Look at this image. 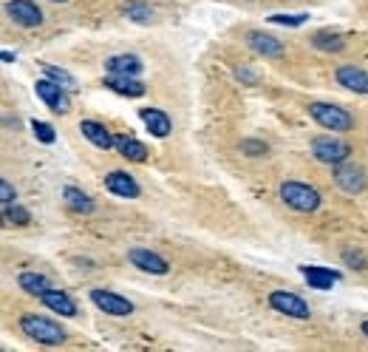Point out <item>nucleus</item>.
<instances>
[{
	"label": "nucleus",
	"mask_w": 368,
	"mask_h": 352,
	"mask_svg": "<svg viewBox=\"0 0 368 352\" xmlns=\"http://www.w3.org/2000/svg\"><path fill=\"white\" fill-rule=\"evenodd\" d=\"M20 330H23L31 341L45 344V347H57V344L65 341V330H63L60 324H54L51 319H45V316H34V313L23 316V319H20Z\"/></svg>",
	"instance_id": "nucleus-1"
},
{
	"label": "nucleus",
	"mask_w": 368,
	"mask_h": 352,
	"mask_svg": "<svg viewBox=\"0 0 368 352\" xmlns=\"http://www.w3.org/2000/svg\"><path fill=\"white\" fill-rule=\"evenodd\" d=\"M278 193H281V202L289 205V208L298 210V213H312V210L320 208V193H318V188H312V185H306V182H283Z\"/></svg>",
	"instance_id": "nucleus-2"
},
{
	"label": "nucleus",
	"mask_w": 368,
	"mask_h": 352,
	"mask_svg": "<svg viewBox=\"0 0 368 352\" xmlns=\"http://www.w3.org/2000/svg\"><path fill=\"white\" fill-rule=\"evenodd\" d=\"M309 114H312V119H315L320 128H329V131H335V134H346V131L355 128V117H352L346 108L332 105V102H312V105H309Z\"/></svg>",
	"instance_id": "nucleus-3"
},
{
	"label": "nucleus",
	"mask_w": 368,
	"mask_h": 352,
	"mask_svg": "<svg viewBox=\"0 0 368 352\" xmlns=\"http://www.w3.org/2000/svg\"><path fill=\"white\" fill-rule=\"evenodd\" d=\"M309 148H312L315 159H320V162H326L332 168L352 156V145L343 142V139H335V137H315Z\"/></svg>",
	"instance_id": "nucleus-4"
},
{
	"label": "nucleus",
	"mask_w": 368,
	"mask_h": 352,
	"mask_svg": "<svg viewBox=\"0 0 368 352\" xmlns=\"http://www.w3.org/2000/svg\"><path fill=\"white\" fill-rule=\"evenodd\" d=\"M269 307H272L275 313L286 316V319H298V321L312 319L309 304H306L301 296L289 293V290H275V293H269Z\"/></svg>",
	"instance_id": "nucleus-5"
},
{
	"label": "nucleus",
	"mask_w": 368,
	"mask_h": 352,
	"mask_svg": "<svg viewBox=\"0 0 368 352\" xmlns=\"http://www.w3.org/2000/svg\"><path fill=\"white\" fill-rule=\"evenodd\" d=\"M34 91H37V97H40L54 114H68V111H71V97H68L65 85L54 82L51 77H48V80H37V82H34Z\"/></svg>",
	"instance_id": "nucleus-6"
},
{
	"label": "nucleus",
	"mask_w": 368,
	"mask_h": 352,
	"mask_svg": "<svg viewBox=\"0 0 368 352\" xmlns=\"http://www.w3.org/2000/svg\"><path fill=\"white\" fill-rule=\"evenodd\" d=\"M128 262L134 267H139L142 273H151V276H168L171 273V262L153 250H145V247H134L128 253Z\"/></svg>",
	"instance_id": "nucleus-7"
},
{
	"label": "nucleus",
	"mask_w": 368,
	"mask_h": 352,
	"mask_svg": "<svg viewBox=\"0 0 368 352\" xmlns=\"http://www.w3.org/2000/svg\"><path fill=\"white\" fill-rule=\"evenodd\" d=\"M335 182H337V188H343L346 193H360V191H366V185H368L366 171H363L360 165H352V162L335 165Z\"/></svg>",
	"instance_id": "nucleus-8"
},
{
	"label": "nucleus",
	"mask_w": 368,
	"mask_h": 352,
	"mask_svg": "<svg viewBox=\"0 0 368 352\" xmlns=\"http://www.w3.org/2000/svg\"><path fill=\"white\" fill-rule=\"evenodd\" d=\"M6 14H9L17 26H26V28L43 26V11H40V6L31 3V0H9V3H6Z\"/></svg>",
	"instance_id": "nucleus-9"
},
{
	"label": "nucleus",
	"mask_w": 368,
	"mask_h": 352,
	"mask_svg": "<svg viewBox=\"0 0 368 352\" xmlns=\"http://www.w3.org/2000/svg\"><path fill=\"white\" fill-rule=\"evenodd\" d=\"M91 302L102 310V313H108V316H131L134 313V304L125 299V296H119V293H111V290H91Z\"/></svg>",
	"instance_id": "nucleus-10"
},
{
	"label": "nucleus",
	"mask_w": 368,
	"mask_h": 352,
	"mask_svg": "<svg viewBox=\"0 0 368 352\" xmlns=\"http://www.w3.org/2000/svg\"><path fill=\"white\" fill-rule=\"evenodd\" d=\"M105 188H108L114 196H122V199H136V196L142 193L139 182H136L131 174H125V171H111V174L105 176Z\"/></svg>",
	"instance_id": "nucleus-11"
},
{
	"label": "nucleus",
	"mask_w": 368,
	"mask_h": 352,
	"mask_svg": "<svg viewBox=\"0 0 368 352\" xmlns=\"http://www.w3.org/2000/svg\"><path fill=\"white\" fill-rule=\"evenodd\" d=\"M301 276L309 282V287L315 290H332L337 282H340V273L337 270H329V267H318V265H303L301 267Z\"/></svg>",
	"instance_id": "nucleus-12"
},
{
	"label": "nucleus",
	"mask_w": 368,
	"mask_h": 352,
	"mask_svg": "<svg viewBox=\"0 0 368 352\" xmlns=\"http://www.w3.org/2000/svg\"><path fill=\"white\" fill-rule=\"evenodd\" d=\"M335 80L346 88V91H355V94H368V71L357 68V65H340Z\"/></svg>",
	"instance_id": "nucleus-13"
},
{
	"label": "nucleus",
	"mask_w": 368,
	"mask_h": 352,
	"mask_svg": "<svg viewBox=\"0 0 368 352\" xmlns=\"http://www.w3.org/2000/svg\"><path fill=\"white\" fill-rule=\"evenodd\" d=\"M247 43L255 54H264V57H281L286 48L281 40H275L272 34H264V31H249L247 34Z\"/></svg>",
	"instance_id": "nucleus-14"
},
{
	"label": "nucleus",
	"mask_w": 368,
	"mask_h": 352,
	"mask_svg": "<svg viewBox=\"0 0 368 352\" xmlns=\"http://www.w3.org/2000/svg\"><path fill=\"white\" fill-rule=\"evenodd\" d=\"M80 131H82L97 148H102V151L117 148V137H111V131H108L102 122H97V119H82V122H80Z\"/></svg>",
	"instance_id": "nucleus-15"
},
{
	"label": "nucleus",
	"mask_w": 368,
	"mask_h": 352,
	"mask_svg": "<svg viewBox=\"0 0 368 352\" xmlns=\"http://www.w3.org/2000/svg\"><path fill=\"white\" fill-rule=\"evenodd\" d=\"M108 74H125V77H139L142 71V60L136 54H114L105 60Z\"/></svg>",
	"instance_id": "nucleus-16"
},
{
	"label": "nucleus",
	"mask_w": 368,
	"mask_h": 352,
	"mask_svg": "<svg viewBox=\"0 0 368 352\" xmlns=\"http://www.w3.org/2000/svg\"><path fill=\"white\" fill-rule=\"evenodd\" d=\"M105 85L122 97H142L145 94V82H139V77H125V74H108Z\"/></svg>",
	"instance_id": "nucleus-17"
},
{
	"label": "nucleus",
	"mask_w": 368,
	"mask_h": 352,
	"mask_svg": "<svg viewBox=\"0 0 368 352\" xmlns=\"http://www.w3.org/2000/svg\"><path fill=\"white\" fill-rule=\"evenodd\" d=\"M139 117H142V122L148 125V131L153 134V137H159V139H165L168 134H171V117L165 114V111H159V108H142L139 111Z\"/></svg>",
	"instance_id": "nucleus-18"
},
{
	"label": "nucleus",
	"mask_w": 368,
	"mask_h": 352,
	"mask_svg": "<svg viewBox=\"0 0 368 352\" xmlns=\"http://www.w3.org/2000/svg\"><path fill=\"white\" fill-rule=\"evenodd\" d=\"M40 302H43L48 310H54L57 316H65V319H74V316H77V304H74L71 296L63 293V290H54V287H51Z\"/></svg>",
	"instance_id": "nucleus-19"
},
{
	"label": "nucleus",
	"mask_w": 368,
	"mask_h": 352,
	"mask_svg": "<svg viewBox=\"0 0 368 352\" xmlns=\"http://www.w3.org/2000/svg\"><path fill=\"white\" fill-rule=\"evenodd\" d=\"M17 284H20V290H23V293L37 296V299H43V296L51 290L48 279H45V276H40V273H20V276H17Z\"/></svg>",
	"instance_id": "nucleus-20"
},
{
	"label": "nucleus",
	"mask_w": 368,
	"mask_h": 352,
	"mask_svg": "<svg viewBox=\"0 0 368 352\" xmlns=\"http://www.w3.org/2000/svg\"><path fill=\"white\" fill-rule=\"evenodd\" d=\"M117 151H119V156H125L131 162H145L148 159V148L134 137H117Z\"/></svg>",
	"instance_id": "nucleus-21"
},
{
	"label": "nucleus",
	"mask_w": 368,
	"mask_h": 352,
	"mask_svg": "<svg viewBox=\"0 0 368 352\" xmlns=\"http://www.w3.org/2000/svg\"><path fill=\"white\" fill-rule=\"evenodd\" d=\"M63 199H65V205H68L71 210H77V213H94V199H91L85 191L74 188V185H68V188L63 191Z\"/></svg>",
	"instance_id": "nucleus-22"
},
{
	"label": "nucleus",
	"mask_w": 368,
	"mask_h": 352,
	"mask_svg": "<svg viewBox=\"0 0 368 352\" xmlns=\"http://www.w3.org/2000/svg\"><path fill=\"white\" fill-rule=\"evenodd\" d=\"M312 43L320 48V51H343V40L337 34H329V31H318L312 37Z\"/></svg>",
	"instance_id": "nucleus-23"
},
{
	"label": "nucleus",
	"mask_w": 368,
	"mask_h": 352,
	"mask_svg": "<svg viewBox=\"0 0 368 352\" xmlns=\"http://www.w3.org/2000/svg\"><path fill=\"white\" fill-rule=\"evenodd\" d=\"M125 14L131 20H136V23H151L153 20V9L148 3H128L125 6Z\"/></svg>",
	"instance_id": "nucleus-24"
},
{
	"label": "nucleus",
	"mask_w": 368,
	"mask_h": 352,
	"mask_svg": "<svg viewBox=\"0 0 368 352\" xmlns=\"http://www.w3.org/2000/svg\"><path fill=\"white\" fill-rule=\"evenodd\" d=\"M31 131H34V137H37L40 142H45V145H51V142L57 139V134H54V128H51L48 122H40V119H31Z\"/></svg>",
	"instance_id": "nucleus-25"
},
{
	"label": "nucleus",
	"mask_w": 368,
	"mask_h": 352,
	"mask_svg": "<svg viewBox=\"0 0 368 352\" xmlns=\"http://www.w3.org/2000/svg\"><path fill=\"white\" fill-rule=\"evenodd\" d=\"M45 74L54 80V82H60V85H65V88H74L77 85V80L68 74V71H63V68H57V65H45Z\"/></svg>",
	"instance_id": "nucleus-26"
},
{
	"label": "nucleus",
	"mask_w": 368,
	"mask_h": 352,
	"mask_svg": "<svg viewBox=\"0 0 368 352\" xmlns=\"http://www.w3.org/2000/svg\"><path fill=\"white\" fill-rule=\"evenodd\" d=\"M309 20V14H272L269 23L275 26H303Z\"/></svg>",
	"instance_id": "nucleus-27"
},
{
	"label": "nucleus",
	"mask_w": 368,
	"mask_h": 352,
	"mask_svg": "<svg viewBox=\"0 0 368 352\" xmlns=\"http://www.w3.org/2000/svg\"><path fill=\"white\" fill-rule=\"evenodd\" d=\"M241 151H244L247 156H264L269 148H266V142H261V139H244V142H241Z\"/></svg>",
	"instance_id": "nucleus-28"
},
{
	"label": "nucleus",
	"mask_w": 368,
	"mask_h": 352,
	"mask_svg": "<svg viewBox=\"0 0 368 352\" xmlns=\"http://www.w3.org/2000/svg\"><path fill=\"white\" fill-rule=\"evenodd\" d=\"M6 219H9L11 225H28V219H31V216H28V210H26V208H17V205L11 208V205H6Z\"/></svg>",
	"instance_id": "nucleus-29"
},
{
	"label": "nucleus",
	"mask_w": 368,
	"mask_h": 352,
	"mask_svg": "<svg viewBox=\"0 0 368 352\" xmlns=\"http://www.w3.org/2000/svg\"><path fill=\"white\" fill-rule=\"evenodd\" d=\"M343 262H349V265L357 267V270L366 267V259H363V253H357V250H343Z\"/></svg>",
	"instance_id": "nucleus-30"
},
{
	"label": "nucleus",
	"mask_w": 368,
	"mask_h": 352,
	"mask_svg": "<svg viewBox=\"0 0 368 352\" xmlns=\"http://www.w3.org/2000/svg\"><path fill=\"white\" fill-rule=\"evenodd\" d=\"M14 196H17V191L3 179V182H0V202H3V205H11V202H14Z\"/></svg>",
	"instance_id": "nucleus-31"
},
{
	"label": "nucleus",
	"mask_w": 368,
	"mask_h": 352,
	"mask_svg": "<svg viewBox=\"0 0 368 352\" xmlns=\"http://www.w3.org/2000/svg\"><path fill=\"white\" fill-rule=\"evenodd\" d=\"M235 74H238V80H247V85H255V82L261 80V77H258V74H255L252 68H238Z\"/></svg>",
	"instance_id": "nucleus-32"
},
{
	"label": "nucleus",
	"mask_w": 368,
	"mask_h": 352,
	"mask_svg": "<svg viewBox=\"0 0 368 352\" xmlns=\"http://www.w3.org/2000/svg\"><path fill=\"white\" fill-rule=\"evenodd\" d=\"M360 330H363V336L368 338V321H363V327H360Z\"/></svg>",
	"instance_id": "nucleus-33"
},
{
	"label": "nucleus",
	"mask_w": 368,
	"mask_h": 352,
	"mask_svg": "<svg viewBox=\"0 0 368 352\" xmlns=\"http://www.w3.org/2000/svg\"><path fill=\"white\" fill-rule=\"evenodd\" d=\"M51 3H65V0H51Z\"/></svg>",
	"instance_id": "nucleus-34"
}]
</instances>
